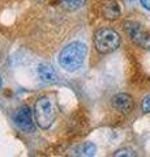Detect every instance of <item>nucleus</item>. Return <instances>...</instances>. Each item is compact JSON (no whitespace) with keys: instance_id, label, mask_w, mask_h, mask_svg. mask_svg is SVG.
Masks as SVG:
<instances>
[{"instance_id":"f257e3e1","label":"nucleus","mask_w":150,"mask_h":157,"mask_svg":"<svg viewBox=\"0 0 150 157\" xmlns=\"http://www.w3.org/2000/svg\"><path fill=\"white\" fill-rule=\"evenodd\" d=\"M86 52H88V47L85 43L80 41L71 42L59 52L57 63L64 71L75 72L84 64Z\"/></svg>"},{"instance_id":"f03ea898","label":"nucleus","mask_w":150,"mask_h":157,"mask_svg":"<svg viewBox=\"0 0 150 157\" xmlns=\"http://www.w3.org/2000/svg\"><path fill=\"white\" fill-rule=\"evenodd\" d=\"M119 33L111 28H101L94 34V46L101 54H111L120 46Z\"/></svg>"},{"instance_id":"7ed1b4c3","label":"nucleus","mask_w":150,"mask_h":157,"mask_svg":"<svg viewBox=\"0 0 150 157\" xmlns=\"http://www.w3.org/2000/svg\"><path fill=\"white\" fill-rule=\"evenodd\" d=\"M34 117L37 124L42 130H48L52 126L56 117L55 106L52 104L50 97H39L34 105Z\"/></svg>"},{"instance_id":"20e7f679","label":"nucleus","mask_w":150,"mask_h":157,"mask_svg":"<svg viewBox=\"0 0 150 157\" xmlns=\"http://www.w3.org/2000/svg\"><path fill=\"white\" fill-rule=\"evenodd\" d=\"M13 123L24 132H34V122H33L31 110L27 105H22L14 110L12 115Z\"/></svg>"},{"instance_id":"39448f33","label":"nucleus","mask_w":150,"mask_h":157,"mask_svg":"<svg viewBox=\"0 0 150 157\" xmlns=\"http://www.w3.org/2000/svg\"><path fill=\"white\" fill-rule=\"evenodd\" d=\"M124 30L128 34L130 41L134 42L138 46H142L145 39H146L149 36V34L142 29V26L136 21H125L124 22Z\"/></svg>"},{"instance_id":"423d86ee","label":"nucleus","mask_w":150,"mask_h":157,"mask_svg":"<svg viewBox=\"0 0 150 157\" xmlns=\"http://www.w3.org/2000/svg\"><path fill=\"white\" fill-rule=\"evenodd\" d=\"M111 104H112L114 109L127 114V113H129L133 109V98L129 94H127V93H118V94L112 97Z\"/></svg>"},{"instance_id":"0eeeda50","label":"nucleus","mask_w":150,"mask_h":157,"mask_svg":"<svg viewBox=\"0 0 150 157\" xmlns=\"http://www.w3.org/2000/svg\"><path fill=\"white\" fill-rule=\"evenodd\" d=\"M37 73L38 77L46 84H54V82L57 81V73L55 68L51 64H48V63H41L37 67Z\"/></svg>"},{"instance_id":"6e6552de","label":"nucleus","mask_w":150,"mask_h":157,"mask_svg":"<svg viewBox=\"0 0 150 157\" xmlns=\"http://www.w3.org/2000/svg\"><path fill=\"white\" fill-rule=\"evenodd\" d=\"M101 12H102V16L106 20H116L120 17L122 11H120L119 4L114 2V0H108V2H104L102 8H101Z\"/></svg>"},{"instance_id":"1a4fd4ad","label":"nucleus","mask_w":150,"mask_h":157,"mask_svg":"<svg viewBox=\"0 0 150 157\" xmlns=\"http://www.w3.org/2000/svg\"><path fill=\"white\" fill-rule=\"evenodd\" d=\"M95 151H97V147L94 143L91 141H85L82 144L76 145L73 149H72V155L73 156H94L95 155Z\"/></svg>"},{"instance_id":"9d476101","label":"nucleus","mask_w":150,"mask_h":157,"mask_svg":"<svg viewBox=\"0 0 150 157\" xmlns=\"http://www.w3.org/2000/svg\"><path fill=\"white\" fill-rule=\"evenodd\" d=\"M85 3L86 0H63V4L68 11H77L84 7Z\"/></svg>"},{"instance_id":"9b49d317","label":"nucleus","mask_w":150,"mask_h":157,"mask_svg":"<svg viewBox=\"0 0 150 157\" xmlns=\"http://www.w3.org/2000/svg\"><path fill=\"white\" fill-rule=\"evenodd\" d=\"M114 156L119 157V156H128V157H132V156H136L134 151H132L130 148H122V149H118L114 153Z\"/></svg>"},{"instance_id":"f8f14e48","label":"nucleus","mask_w":150,"mask_h":157,"mask_svg":"<svg viewBox=\"0 0 150 157\" xmlns=\"http://www.w3.org/2000/svg\"><path fill=\"white\" fill-rule=\"evenodd\" d=\"M141 109L144 113H150V94L145 96L144 100H142V104H141Z\"/></svg>"},{"instance_id":"ddd939ff","label":"nucleus","mask_w":150,"mask_h":157,"mask_svg":"<svg viewBox=\"0 0 150 157\" xmlns=\"http://www.w3.org/2000/svg\"><path fill=\"white\" fill-rule=\"evenodd\" d=\"M141 47H144L145 50H149V51H150V36H148V38L145 39V42L142 43Z\"/></svg>"},{"instance_id":"4468645a","label":"nucleus","mask_w":150,"mask_h":157,"mask_svg":"<svg viewBox=\"0 0 150 157\" xmlns=\"http://www.w3.org/2000/svg\"><path fill=\"white\" fill-rule=\"evenodd\" d=\"M140 3H141V6L148 9V11H150V0H140Z\"/></svg>"},{"instance_id":"2eb2a0df","label":"nucleus","mask_w":150,"mask_h":157,"mask_svg":"<svg viewBox=\"0 0 150 157\" xmlns=\"http://www.w3.org/2000/svg\"><path fill=\"white\" fill-rule=\"evenodd\" d=\"M2 85H3V80H2V76H0V88H2Z\"/></svg>"}]
</instances>
